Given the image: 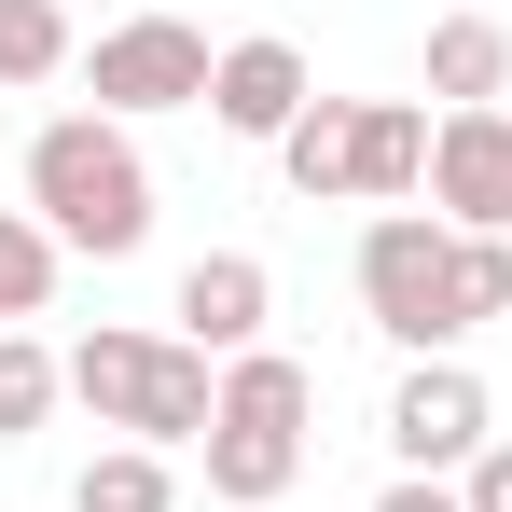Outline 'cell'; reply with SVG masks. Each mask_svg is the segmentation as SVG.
I'll list each match as a JSON object with an SVG mask.
<instances>
[{"mask_svg":"<svg viewBox=\"0 0 512 512\" xmlns=\"http://www.w3.org/2000/svg\"><path fill=\"white\" fill-rule=\"evenodd\" d=\"M305 416H319V374L291 346L222 360V416H208V499L222 512H277L305 485Z\"/></svg>","mask_w":512,"mask_h":512,"instance_id":"cell-2","label":"cell"},{"mask_svg":"<svg viewBox=\"0 0 512 512\" xmlns=\"http://www.w3.org/2000/svg\"><path fill=\"white\" fill-rule=\"evenodd\" d=\"M56 388H70V360L42 333H0V443H28V429L56 416Z\"/></svg>","mask_w":512,"mask_h":512,"instance_id":"cell-15","label":"cell"},{"mask_svg":"<svg viewBox=\"0 0 512 512\" xmlns=\"http://www.w3.org/2000/svg\"><path fill=\"white\" fill-rule=\"evenodd\" d=\"M429 222L512 236V111H443L429 125Z\"/></svg>","mask_w":512,"mask_h":512,"instance_id":"cell-7","label":"cell"},{"mask_svg":"<svg viewBox=\"0 0 512 512\" xmlns=\"http://www.w3.org/2000/svg\"><path fill=\"white\" fill-rule=\"evenodd\" d=\"M70 512H180V485H167V443H111V457H84Z\"/></svg>","mask_w":512,"mask_h":512,"instance_id":"cell-14","label":"cell"},{"mask_svg":"<svg viewBox=\"0 0 512 512\" xmlns=\"http://www.w3.org/2000/svg\"><path fill=\"white\" fill-rule=\"evenodd\" d=\"M499 84H512V28L499 14H443L429 28V97L443 111H499Z\"/></svg>","mask_w":512,"mask_h":512,"instance_id":"cell-11","label":"cell"},{"mask_svg":"<svg viewBox=\"0 0 512 512\" xmlns=\"http://www.w3.org/2000/svg\"><path fill=\"white\" fill-rule=\"evenodd\" d=\"M277 180H291L305 208L360 194V97H305V111H291V139H277Z\"/></svg>","mask_w":512,"mask_h":512,"instance_id":"cell-10","label":"cell"},{"mask_svg":"<svg viewBox=\"0 0 512 512\" xmlns=\"http://www.w3.org/2000/svg\"><path fill=\"white\" fill-rule=\"evenodd\" d=\"M485 443H499V402H485L471 360H416V374L388 388V457H402V471H443V485H457Z\"/></svg>","mask_w":512,"mask_h":512,"instance_id":"cell-6","label":"cell"},{"mask_svg":"<svg viewBox=\"0 0 512 512\" xmlns=\"http://www.w3.org/2000/svg\"><path fill=\"white\" fill-rule=\"evenodd\" d=\"M457 499H471V512H512V443H485V457L457 471Z\"/></svg>","mask_w":512,"mask_h":512,"instance_id":"cell-17","label":"cell"},{"mask_svg":"<svg viewBox=\"0 0 512 512\" xmlns=\"http://www.w3.org/2000/svg\"><path fill=\"white\" fill-rule=\"evenodd\" d=\"M70 402L97 429H125V443H208V416H222L208 346H180V333H84L70 346Z\"/></svg>","mask_w":512,"mask_h":512,"instance_id":"cell-3","label":"cell"},{"mask_svg":"<svg viewBox=\"0 0 512 512\" xmlns=\"http://www.w3.org/2000/svg\"><path fill=\"white\" fill-rule=\"evenodd\" d=\"M374 512H471V499H457L443 471H402V485H388V499H374Z\"/></svg>","mask_w":512,"mask_h":512,"instance_id":"cell-18","label":"cell"},{"mask_svg":"<svg viewBox=\"0 0 512 512\" xmlns=\"http://www.w3.org/2000/svg\"><path fill=\"white\" fill-rule=\"evenodd\" d=\"M56 222H42V208H0V333H14V319H42V305H56Z\"/></svg>","mask_w":512,"mask_h":512,"instance_id":"cell-13","label":"cell"},{"mask_svg":"<svg viewBox=\"0 0 512 512\" xmlns=\"http://www.w3.org/2000/svg\"><path fill=\"white\" fill-rule=\"evenodd\" d=\"M28 208L56 222V250L125 263L153 236V167H139V139H125L111 111H56V125L28 139Z\"/></svg>","mask_w":512,"mask_h":512,"instance_id":"cell-1","label":"cell"},{"mask_svg":"<svg viewBox=\"0 0 512 512\" xmlns=\"http://www.w3.org/2000/svg\"><path fill=\"white\" fill-rule=\"evenodd\" d=\"M305 56L263 28V42H222V70H208V125H236V139H291V111H305Z\"/></svg>","mask_w":512,"mask_h":512,"instance_id":"cell-9","label":"cell"},{"mask_svg":"<svg viewBox=\"0 0 512 512\" xmlns=\"http://www.w3.org/2000/svg\"><path fill=\"white\" fill-rule=\"evenodd\" d=\"M360 194H374V208L429 194V111L416 97H360Z\"/></svg>","mask_w":512,"mask_h":512,"instance_id":"cell-12","label":"cell"},{"mask_svg":"<svg viewBox=\"0 0 512 512\" xmlns=\"http://www.w3.org/2000/svg\"><path fill=\"white\" fill-rule=\"evenodd\" d=\"M263 319H277V277L250 250H194L180 263V346H208V360H250Z\"/></svg>","mask_w":512,"mask_h":512,"instance_id":"cell-8","label":"cell"},{"mask_svg":"<svg viewBox=\"0 0 512 512\" xmlns=\"http://www.w3.org/2000/svg\"><path fill=\"white\" fill-rule=\"evenodd\" d=\"M208 28H180V14H125V28H97L84 56V97L111 125H139V111H208Z\"/></svg>","mask_w":512,"mask_h":512,"instance_id":"cell-5","label":"cell"},{"mask_svg":"<svg viewBox=\"0 0 512 512\" xmlns=\"http://www.w3.org/2000/svg\"><path fill=\"white\" fill-rule=\"evenodd\" d=\"M70 70V14L56 0H0V84H56Z\"/></svg>","mask_w":512,"mask_h":512,"instance_id":"cell-16","label":"cell"},{"mask_svg":"<svg viewBox=\"0 0 512 512\" xmlns=\"http://www.w3.org/2000/svg\"><path fill=\"white\" fill-rule=\"evenodd\" d=\"M360 305H374V333L443 360V346L471 333V277H457V222H429V208H388L374 236H360Z\"/></svg>","mask_w":512,"mask_h":512,"instance_id":"cell-4","label":"cell"}]
</instances>
